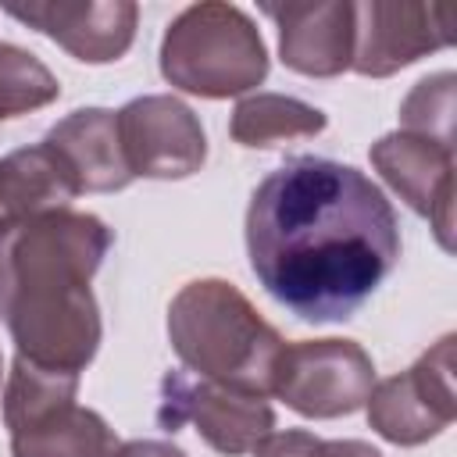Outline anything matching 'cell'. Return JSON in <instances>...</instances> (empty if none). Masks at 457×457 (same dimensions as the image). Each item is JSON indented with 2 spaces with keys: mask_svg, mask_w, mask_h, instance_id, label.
Wrapping results in <instances>:
<instances>
[{
  "mask_svg": "<svg viewBox=\"0 0 457 457\" xmlns=\"http://www.w3.org/2000/svg\"><path fill=\"white\" fill-rule=\"evenodd\" d=\"M114 232L86 211H50L0 239V318L18 357L82 375L100 350V307L89 289Z\"/></svg>",
  "mask_w": 457,
  "mask_h": 457,
  "instance_id": "7a4b0ae2",
  "label": "cell"
},
{
  "mask_svg": "<svg viewBox=\"0 0 457 457\" xmlns=\"http://www.w3.org/2000/svg\"><path fill=\"white\" fill-rule=\"evenodd\" d=\"M114 457H189V453L164 439H129V443H118Z\"/></svg>",
  "mask_w": 457,
  "mask_h": 457,
  "instance_id": "44dd1931",
  "label": "cell"
},
{
  "mask_svg": "<svg viewBox=\"0 0 457 457\" xmlns=\"http://www.w3.org/2000/svg\"><path fill=\"white\" fill-rule=\"evenodd\" d=\"M453 111H457V75L436 71L421 79L400 104V129L439 139L453 146Z\"/></svg>",
  "mask_w": 457,
  "mask_h": 457,
  "instance_id": "d6986e66",
  "label": "cell"
},
{
  "mask_svg": "<svg viewBox=\"0 0 457 457\" xmlns=\"http://www.w3.org/2000/svg\"><path fill=\"white\" fill-rule=\"evenodd\" d=\"M157 421L168 432L179 425H193L196 436L225 457L253 453L275 432V411L264 396L193 378L186 371H168L161 378Z\"/></svg>",
  "mask_w": 457,
  "mask_h": 457,
  "instance_id": "52a82bcc",
  "label": "cell"
},
{
  "mask_svg": "<svg viewBox=\"0 0 457 457\" xmlns=\"http://www.w3.org/2000/svg\"><path fill=\"white\" fill-rule=\"evenodd\" d=\"M118 136L132 179H189L207 161V136L196 111L171 93L129 100L118 111Z\"/></svg>",
  "mask_w": 457,
  "mask_h": 457,
  "instance_id": "ba28073f",
  "label": "cell"
},
{
  "mask_svg": "<svg viewBox=\"0 0 457 457\" xmlns=\"http://www.w3.org/2000/svg\"><path fill=\"white\" fill-rule=\"evenodd\" d=\"M75 196V179L43 139L11 150L0 157V239L36 214L71 207Z\"/></svg>",
  "mask_w": 457,
  "mask_h": 457,
  "instance_id": "5bb4252c",
  "label": "cell"
},
{
  "mask_svg": "<svg viewBox=\"0 0 457 457\" xmlns=\"http://www.w3.org/2000/svg\"><path fill=\"white\" fill-rule=\"evenodd\" d=\"M375 389V364L353 339H300L286 343L271 396L300 418L328 421L364 407Z\"/></svg>",
  "mask_w": 457,
  "mask_h": 457,
  "instance_id": "5b68a950",
  "label": "cell"
},
{
  "mask_svg": "<svg viewBox=\"0 0 457 457\" xmlns=\"http://www.w3.org/2000/svg\"><path fill=\"white\" fill-rule=\"evenodd\" d=\"M371 168L386 179V186L421 214L439 246L453 250V146L418 136V132H386L371 143Z\"/></svg>",
  "mask_w": 457,
  "mask_h": 457,
  "instance_id": "30bf717a",
  "label": "cell"
},
{
  "mask_svg": "<svg viewBox=\"0 0 457 457\" xmlns=\"http://www.w3.org/2000/svg\"><path fill=\"white\" fill-rule=\"evenodd\" d=\"M450 46V14L439 4L364 0L353 4V61L364 79H389L400 68Z\"/></svg>",
  "mask_w": 457,
  "mask_h": 457,
  "instance_id": "9c48e42d",
  "label": "cell"
},
{
  "mask_svg": "<svg viewBox=\"0 0 457 457\" xmlns=\"http://www.w3.org/2000/svg\"><path fill=\"white\" fill-rule=\"evenodd\" d=\"M61 96L57 75L25 46L0 43V121L39 111Z\"/></svg>",
  "mask_w": 457,
  "mask_h": 457,
  "instance_id": "ac0fdd59",
  "label": "cell"
},
{
  "mask_svg": "<svg viewBox=\"0 0 457 457\" xmlns=\"http://www.w3.org/2000/svg\"><path fill=\"white\" fill-rule=\"evenodd\" d=\"M257 282L296 318H353L400 261V221L353 164L293 157L268 171L246 207Z\"/></svg>",
  "mask_w": 457,
  "mask_h": 457,
  "instance_id": "6da1fadb",
  "label": "cell"
},
{
  "mask_svg": "<svg viewBox=\"0 0 457 457\" xmlns=\"http://www.w3.org/2000/svg\"><path fill=\"white\" fill-rule=\"evenodd\" d=\"M168 339L175 357L207 382L271 396L286 339L225 278L186 282L168 307Z\"/></svg>",
  "mask_w": 457,
  "mask_h": 457,
  "instance_id": "3957f363",
  "label": "cell"
},
{
  "mask_svg": "<svg viewBox=\"0 0 457 457\" xmlns=\"http://www.w3.org/2000/svg\"><path fill=\"white\" fill-rule=\"evenodd\" d=\"M11 436V457H114V428L82 403H61L43 418L18 425Z\"/></svg>",
  "mask_w": 457,
  "mask_h": 457,
  "instance_id": "9a60e30c",
  "label": "cell"
},
{
  "mask_svg": "<svg viewBox=\"0 0 457 457\" xmlns=\"http://www.w3.org/2000/svg\"><path fill=\"white\" fill-rule=\"evenodd\" d=\"M161 75L182 93L228 100L268 79V46L250 14L236 4L207 0L182 7L161 36Z\"/></svg>",
  "mask_w": 457,
  "mask_h": 457,
  "instance_id": "277c9868",
  "label": "cell"
},
{
  "mask_svg": "<svg viewBox=\"0 0 457 457\" xmlns=\"http://www.w3.org/2000/svg\"><path fill=\"white\" fill-rule=\"evenodd\" d=\"M4 11L86 64L121 61L139 21V7L132 0H32L7 4Z\"/></svg>",
  "mask_w": 457,
  "mask_h": 457,
  "instance_id": "8fae6325",
  "label": "cell"
},
{
  "mask_svg": "<svg viewBox=\"0 0 457 457\" xmlns=\"http://www.w3.org/2000/svg\"><path fill=\"white\" fill-rule=\"evenodd\" d=\"M43 143L61 157L79 193H118L132 182L118 136V111L79 107L64 114Z\"/></svg>",
  "mask_w": 457,
  "mask_h": 457,
  "instance_id": "4fadbf2b",
  "label": "cell"
},
{
  "mask_svg": "<svg viewBox=\"0 0 457 457\" xmlns=\"http://www.w3.org/2000/svg\"><path fill=\"white\" fill-rule=\"evenodd\" d=\"M453 336H443L407 371L378 382L364 407L368 425L393 446H421L457 418L453 389Z\"/></svg>",
  "mask_w": 457,
  "mask_h": 457,
  "instance_id": "8992f818",
  "label": "cell"
},
{
  "mask_svg": "<svg viewBox=\"0 0 457 457\" xmlns=\"http://www.w3.org/2000/svg\"><path fill=\"white\" fill-rule=\"evenodd\" d=\"M278 25L282 64L307 79H336L353 61V4H261Z\"/></svg>",
  "mask_w": 457,
  "mask_h": 457,
  "instance_id": "7c38bea8",
  "label": "cell"
},
{
  "mask_svg": "<svg viewBox=\"0 0 457 457\" xmlns=\"http://www.w3.org/2000/svg\"><path fill=\"white\" fill-rule=\"evenodd\" d=\"M79 378L82 375H75V371H57V368H43L25 357H14V364L7 371V386H4L7 432L43 418L46 411H54L61 403H71L79 396Z\"/></svg>",
  "mask_w": 457,
  "mask_h": 457,
  "instance_id": "e0dca14e",
  "label": "cell"
},
{
  "mask_svg": "<svg viewBox=\"0 0 457 457\" xmlns=\"http://www.w3.org/2000/svg\"><path fill=\"white\" fill-rule=\"evenodd\" d=\"M0 368H4V361H0Z\"/></svg>",
  "mask_w": 457,
  "mask_h": 457,
  "instance_id": "7402d4cb",
  "label": "cell"
},
{
  "mask_svg": "<svg viewBox=\"0 0 457 457\" xmlns=\"http://www.w3.org/2000/svg\"><path fill=\"white\" fill-rule=\"evenodd\" d=\"M328 118L321 107L286 93H250L236 104L228 132L239 146H278L289 139H311L325 132Z\"/></svg>",
  "mask_w": 457,
  "mask_h": 457,
  "instance_id": "2e32d148",
  "label": "cell"
},
{
  "mask_svg": "<svg viewBox=\"0 0 457 457\" xmlns=\"http://www.w3.org/2000/svg\"><path fill=\"white\" fill-rule=\"evenodd\" d=\"M253 457H382V453L364 439H318L314 432L286 428V432H271L253 450Z\"/></svg>",
  "mask_w": 457,
  "mask_h": 457,
  "instance_id": "ffe728a7",
  "label": "cell"
}]
</instances>
